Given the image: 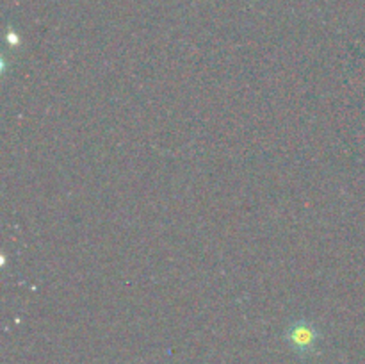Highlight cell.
<instances>
[{"label":"cell","instance_id":"6da1fadb","mask_svg":"<svg viewBox=\"0 0 365 364\" xmlns=\"http://www.w3.org/2000/svg\"><path fill=\"white\" fill-rule=\"evenodd\" d=\"M285 339L298 355H309L316 350L317 343H319V330L310 321L299 320L287 328Z\"/></svg>","mask_w":365,"mask_h":364}]
</instances>
